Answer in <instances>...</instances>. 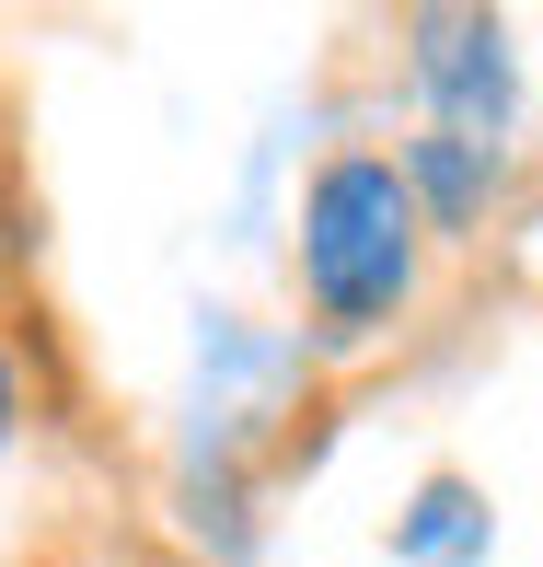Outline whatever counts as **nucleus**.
Listing matches in <instances>:
<instances>
[{"instance_id":"f257e3e1","label":"nucleus","mask_w":543,"mask_h":567,"mask_svg":"<svg viewBox=\"0 0 543 567\" xmlns=\"http://www.w3.org/2000/svg\"><path fill=\"white\" fill-rule=\"evenodd\" d=\"M301 290L335 337H370L405 290H417V197L394 163H324L301 197Z\"/></svg>"},{"instance_id":"f03ea898","label":"nucleus","mask_w":543,"mask_h":567,"mask_svg":"<svg viewBox=\"0 0 543 567\" xmlns=\"http://www.w3.org/2000/svg\"><path fill=\"white\" fill-rule=\"evenodd\" d=\"M405 35H417V82L439 93V127L498 151V127H509V47H498V23L485 12H417Z\"/></svg>"},{"instance_id":"7ed1b4c3","label":"nucleus","mask_w":543,"mask_h":567,"mask_svg":"<svg viewBox=\"0 0 543 567\" xmlns=\"http://www.w3.org/2000/svg\"><path fill=\"white\" fill-rule=\"evenodd\" d=\"M485 186H498V151H485V140H451V127H439V140L417 151V174H405V197H428L439 220H474Z\"/></svg>"},{"instance_id":"20e7f679","label":"nucleus","mask_w":543,"mask_h":567,"mask_svg":"<svg viewBox=\"0 0 543 567\" xmlns=\"http://www.w3.org/2000/svg\"><path fill=\"white\" fill-rule=\"evenodd\" d=\"M394 545L417 556V567H451V556H485V498H474V486H451V475H439L428 498H417V522H405Z\"/></svg>"},{"instance_id":"39448f33","label":"nucleus","mask_w":543,"mask_h":567,"mask_svg":"<svg viewBox=\"0 0 543 567\" xmlns=\"http://www.w3.org/2000/svg\"><path fill=\"white\" fill-rule=\"evenodd\" d=\"M0 441H12V359H0Z\"/></svg>"}]
</instances>
